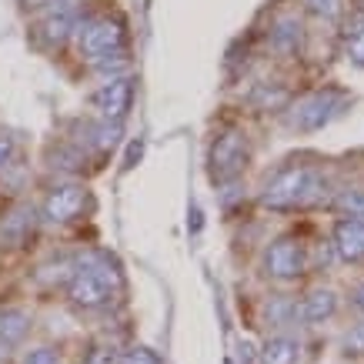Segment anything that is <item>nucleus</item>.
<instances>
[{"label":"nucleus","mask_w":364,"mask_h":364,"mask_svg":"<svg viewBox=\"0 0 364 364\" xmlns=\"http://www.w3.org/2000/svg\"><path fill=\"white\" fill-rule=\"evenodd\" d=\"M328 191V181L318 167L308 164H284L264 181L261 204L271 210H304L318 204Z\"/></svg>","instance_id":"f257e3e1"},{"label":"nucleus","mask_w":364,"mask_h":364,"mask_svg":"<svg viewBox=\"0 0 364 364\" xmlns=\"http://www.w3.org/2000/svg\"><path fill=\"white\" fill-rule=\"evenodd\" d=\"M121 287V274L114 271V264L107 257H90L84 264L74 267V274L67 281V298L74 308H84V311H94V308H104L107 301L117 294Z\"/></svg>","instance_id":"f03ea898"},{"label":"nucleus","mask_w":364,"mask_h":364,"mask_svg":"<svg viewBox=\"0 0 364 364\" xmlns=\"http://www.w3.org/2000/svg\"><path fill=\"white\" fill-rule=\"evenodd\" d=\"M344 104H348V97H344L341 90H314V94L301 97L298 104L291 107L287 124H291L294 131H304V134L324 131L334 117H341Z\"/></svg>","instance_id":"7ed1b4c3"},{"label":"nucleus","mask_w":364,"mask_h":364,"mask_svg":"<svg viewBox=\"0 0 364 364\" xmlns=\"http://www.w3.org/2000/svg\"><path fill=\"white\" fill-rule=\"evenodd\" d=\"M247 164V137H244L237 127H228L214 137L208 151V171H210V181L218 184H228L234 177L244 171Z\"/></svg>","instance_id":"20e7f679"},{"label":"nucleus","mask_w":364,"mask_h":364,"mask_svg":"<svg viewBox=\"0 0 364 364\" xmlns=\"http://www.w3.org/2000/svg\"><path fill=\"white\" fill-rule=\"evenodd\" d=\"M77 50L84 60H100V57L124 50V23L117 17H94L84 21L77 31Z\"/></svg>","instance_id":"39448f33"},{"label":"nucleus","mask_w":364,"mask_h":364,"mask_svg":"<svg viewBox=\"0 0 364 364\" xmlns=\"http://www.w3.org/2000/svg\"><path fill=\"white\" fill-rule=\"evenodd\" d=\"M134 104V84L131 77H114V80H104L94 94H90V107L97 111L100 121H111V124H121L127 117Z\"/></svg>","instance_id":"423d86ee"},{"label":"nucleus","mask_w":364,"mask_h":364,"mask_svg":"<svg viewBox=\"0 0 364 364\" xmlns=\"http://www.w3.org/2000/svg\"><path fill=\"white\" fill-rule=\"evenodd\" d=\"M80 23H84V14H80V7L74 4V0H64V4H57V7H50V11H44V17L37 21V37L44 41V44H64V41H70V37H77Z\"/></svg>","instance_id":"0eeeda50"},{"label":"nucleus","mask_w":364,"mask_h":364,"mask_svg":"<svg viewBox=\"0 0 364 364\" xmlns=\"http://www.w3.org/2000/svg\"><path fill=\"white\" fill-rule=\"evenodd\" d=\"M304 267H308L304 247L294 237H277L264 254V271L271 277H277V281H294V277L304 274Z\"/></svg>","instance_id":"6e6552de"},{"label":"nucleus","mask_w":364,"mask_h":364,"mask_svg":"<svg viewBox=\"0 0 364 364\" xmlns=\"http://www.w3.org/2000/svg\"><path fill=\"white\" fill-rule=\"evenodd\" d=\"M90 194L84 184H60L47 194L44 200V218L50 224H67V221H77L80 214L87 210Z\"/></svg>","instance_id":"1a4fd4ad"},{"label":"nucleus","mask_w":364,"mask_h":364,"mask_svg":"<svg viewBox=\"0 0 364 364\" xmlns=\"http://www.w3.org/2000/svg\"><path fill=\"white\" fill-rule=\"evenodd\" d=\"M334 251L341 254V261H348V264L364 261V221L341 218L334 224Z\"/></svg>","instance_id":"9d476101"},{"label":"nucleus","mask_w":364,"mask_h":364,"mask_svg":"<svg viewBox=\"0 0 364 364\" xmlns=\"http://www.w3.org/2000/svg\"><path fill=\"white\" fill-rule=\"evenodd\" d=\"M301 44H304V33H301L298 17L284 14V17H277L271 23V47H274L277 54H298Z\"/></svg>","instance_id":"9b49d317"},{"label":"nucleus","mask_w":364,"mask_h":364,"mask_svg":"<svg viewBox=\"0 0 364 364\" xmlns=\"http://www.w3.org/2000/svg\"><path fill=\"white\" fill-rule=\"evenodd\" d=\"M31 331V314L21 308H7L0 311V344L4 348H14V344H21Z\"/></svg>","instance_id":"f8f14e48"},{"label":"nucleus","mask_w":364,"mask_h":364,"mask_svg":"<svg viewBox=\"0 0 364 364\" xmlns=\"http://www.w3.org/2000/svg\"><path fill=\"white\" fill-rule=\"evenodd\" d=\"M338 311V298H334V291H311L304 304H301V318L308 321V324H321V321H328Z\"/></svg>","instance_id":"ddd939ff"},{"label":"nucleus","mask_w":364,"mask_h":364,"mask_svg":"<svg viewBox=\"0 0 364 364\" xmlns=\"http://www.w3.org/2000/svg\"><path fill=\"white\" fill-rule=\"evenodd\" d=\"M298 351L294 338H271L261 351V364H298Z\"/></svg>","instance_id":"4468645a"},{"label":"nucleus","mask_w":364,"mask_h":364,"mask_svg":"<svg viewBox=\"0 0 364 364\" xmlns=\"http://www.w3.org/2000/svg\"><path fill=\"white\" fill-rule=\"evenodd\" d=\"M344 57L354 67H364V14H358L344 31Z\"/></svg>","instance_id":"2eb2a0df"},{"label":"nucleus","mask_w":364,"mask_h":364,"mask_svg":"<svg viewBox=\"0 0 364 364\" xmlns=\"http://www.w3.org/2000/svg\"><path fill=\"white\" fill-rule=\"evenodd\" d=\"M84 141L97 151H114L117 141H121V124H111V121H97V124H87V137Z\"/></svg>","instance_id":"dca6fc26"},{"label":"nucleus","mask_w":364,"mask_h":364,"mask_svg":"<svg viewBox=\"0 0 364 364\" xmlns=\"http://www.w3.org/2000/svg\"><path fill=\"white\" fill-rule=\"evenodd\" d=\"M90 67L97 70L100 77L114 80V77H124V74H127L131 60H127V50H114V54H107V57H100V60H94Z\"/></svg>","instance_id":"f3484780"},{"label":"nucleus","mask_w":364,"mask_h":364,"mask_svg":"<svg viewBox=\"0 0 364 364\" xmlns=\"http://www.w3.org/2000/svg\"><path fill=\"white\" fill-rule=\"evenodd\" d=\"M334 204L344 210V218H358V221H364V191H341Z\"/></svg>","instance_id":"a211bd4d"},{"label":"nucleus","mask_w":364,"mask_h":364,"mask_svg":"<svg viewBox=\"0 0 364 364\" xmlns=\"http://www.w3.org/2000/svg\"><path fill=\"white\" fill-rule=\"evenodd\" d=\"M264 311H267V318L274 321V324H284V321L291 318V314H301L298 304H291L287 298H271V301H267V308H264Z\"/></svg>","instance_id":"6ab92c4d"},{"label":"nucleus","mask_w":364,"mask_h":364,"mask_svg":"<svg viewBox=\"0 0 364 364\" xmlns=\"http://www.w3.org/2000/svg\"><path fill=\"white\" fill-rule=\"evenodd\" d=\"M304 7L311 14H318V17H324V21H334L338 11H341V0H304Z\"/></svg>","instance_id":"aec40b11"},{"label":"nucleus","mask_w":364,"mask_h":364,"mask_svg":"<svg viewBox=\"0 0 364 364\" xmlns=\"http://www.w3.org/2000/svg\"><path fill=\"white\" fill-rule=\"evenodd\" d=\"M117 364H161V358L151 348H131V351H124L117 358Z\"/></svg>","instance_id":"412c9836"},{"label":"nucleus","mask_w":364,"mask_h":364,"mask_svg":"<svg viewBox=\"0 0 364 364\" xmlns=\"http://www.w3.org/2000/svg\"><path fill=\"white\" fill-rule=\"evenodd\" d=\"M23 364H60V354L54 348H31L23 354Z\"/></svg>","instance_id":"4be33fe9"},{"label":"nucleus","mask_w":364,"mask_h":364,"mask_svg":"<svg viewBox=\"0 0 364 364\" xmlns=\"http://www.w3.org/2000/svg\"><path fill=\"white\" fill-rule=\"evenodd\" d=\"M14 154H17V144H14V137H11V134H0V171L11 164Z\"/></svg>","instance_id":"5701e85b"},{"label":"nucleus","mask_w":364,"mask_h":364,"mask_svg":"<svg viewBox=\"0 0 364 364\" xmlns=\"http://www.w3.org/2000/svg\"><path fill=\"white\" fill-rule=\"evenodd\" d=\"M87 364H117V354L114 348H97V351H90Z\"/></svg>","instance_id":"b1692460"},{"label":"nucleus","mask_w":364,"mask_h":364,"mask_svg":"<svg viewBox=\"0 0 364 364\" xmlns=\"http://www.w3.org/2000/svg\"><path fill=\"white\" fill-rule=\"evenodd\" d=\"M344 348H348V351H354V354H361L364 351V328H354V331L344 338Z\"/></svg>","instance_id":"393cba45"},{"label":"nucleus","mask_w":364,"mask_h":364,"mask_svg":"<svg viewBox=\"0 0 364 364\" xmlns=\"http://www.w3.org/2000/svg\"><path fill=\"white\" fill-rule=\"evenodd\" d=\"M23 11H50L57 4H64V0H21Z\"/></svg>","instance_id":"a878e982"},{"label":"nucleus","mask_w":364,"mask_h":364,"mask_svg":"<svg viewBox=\"0 0 364 364\" xmlns=\"http://www.w3.org/2000/svg\"><path fill=\"white\" fill-rule=\"evenodd\" d=\"M354 308H361V311H364V284L358 287V291H354Z\"/></svg>","instance_id":"bb28decb"}]
</instances>
